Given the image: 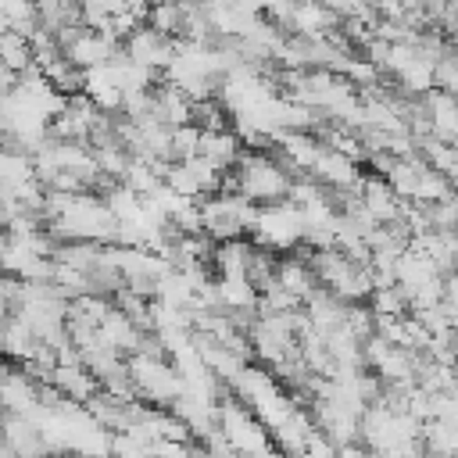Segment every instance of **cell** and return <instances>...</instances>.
Segmentation results:
<instances>
[{
  "mask_svg": "<svg viewBox=\"0 0 458 458\" xmlns=\"http://www.w3.org/2000/svg\"><path fill=\"white\" fill-rule=\"evenodd\" d=\"M290 179L293 175L276 161V154L243 150L240 161L233 165V172L222 175V190L225 193H243L254 204H276V200H286Z\"/></svg>",
  "mask_w": 458,
  "mask_h": 458,
  "instance_id": "cell-1",
  "label": "cell"
},
{
  "mask_svg": "<svg viewBox=\"0 0 458 458\" xmlns=\"http://www.w3.org/2000/svg\"><path fill=\"white\" fill-rule=\"evenodd\" d=\"M129 379L140 401L157 404V408H172V401L186 390L182 372L175 369V361H168V354H129Z\"/></svg>",
  "mask_w": 458,
  "mask_h": 458,
  "instance_id": "cell-2",
  "label": "cell"
},
{
  "mask_svg": "<svg viewBox=\"0 0 458 458\" xmlns=\"http://www.w3.org/2000/svg\"><path fill=\"white\" fill-rule=\"evenodd\" d=\"M254 215H258V204L247 200L243 193L218 190V193L200 197V233H208L215 243L236 240V236L250 233Z\"/></svg>",
  "mask_w": 458,
  "mask_h": 458,
  "instance_id": "cell-3",
  "label": "cell"
},
{
  "mask_svg": "<svg viewBox=\"0 0 458 458\" xmlns=\"http://www.w3.org/2000/svg\"><path fill=\"white\" fill-rule=\"evenodd\" d=\"M250 236L258 247L276 250V254H290L304 243V215L297 204L290 200H276V204H258Z\"/></svg>",
  "mask_w": 458,
  "mask_h": 458,
  "instance_id": "cell-4",
  "label": "cell"
},
{
  "mask_svg": "<svg viewBox=\"0 0 458 458\" xmlns=\"http://www.w3.org/2000/svg\"><path fill=\"white\" fill-rule=\"evenodd\" d=\"M64 57L75 64V68H97V64H107L111 57L122 54V39L104 32V29H89V25H79L64 43H61Z\"/></svg>",
  "mask_w": 458,
  "mask_h": 458,
  "instance_id": "cell-5",
  "label": "cell"
},
{
  "mask_svg": "<svg viewBox=\"0 0 458 458\" xmlns=\"http://www.w3.org/2000/svg\"><path fill=\"white\" fill-rule=\"evenodd\" d=\"M122 50H125V57H132L136 64H143V68H150L154 75H161V72L172 64V57H175V39L165 36V32H157V29H150L147 21H140V25L122 39Z\"/></svg>",
  "mask_w": 458,
  "mask_h": 458,
  "instance_id": "cell-6",
  "label": "cell"
},
{
  "mask_svg": "<svg viewBox=\"0 0 458 458\" xmlns=\"http://www.w3.org/2000/svg\"><path fill=\"white\" fill-rule=\"evenodd\" d=\"M318 186H326L329 193H340V190H358L361 186V172H358V161L333 150V147H322V154L315 157L311 172H308Z\"/></svg>",
  "mask_w": 458,
  "mask_h": 458,
  "instance_id": "cell-7",
  "label": "cell"
},
{
  "mask_svg": "<svg viewBox=\"0 0 458 458\" xmlns=\"http://www.w3.org/2000/svg\"><path fill=\"white\" fill-rule=\"evenodd\" d=\"M318 154H322V143L315 132H297V129L276 132V161L290 175H308Z\"/></svg>",
  "mask_w": 458,
  "mask_h": 458,
  "instance_id": "cell-8",
  "label": "cell"
},
{
  "mask_svg": "<svg viewBox=\"0 0 458 458\" xmlns=\"http://www.w3.org/2000/svg\"><path fill=\"white\" fill-rule=\"evenodd\" d=\"M283 32H290V36H333V32H340V18L326 7V0H297Z\"/></svg>",
  "mask_w": 458,
  "mask_h": 458,
  "instance_id": "cell-9",
  "label": "cell"
},
{
  "mask_svg": "<svg viewBox=\"0 0 458 458\" xmlns=\"http://www.w3.org/2000/svg\"><path fill=\"white\" fill-rule=\"evenodd\" d=\"M50 386H54L61 397L75 401V404H86V401L100 390L97 376H93L82 361H57L54 372H50Z\"/></svg>",
  "mask_w": 458,
  "mask_h": 458,
  "instance_id": "cell-10",
  "label": "cell"
},
{
  "mask_svg": "<svg viewBox=\"0 0 458 458\" xmlns=\"http://www.w3.org/2000/svg\"><path fill=\"white\" fill-rule=\"evenodd\" d=\"M422 107L429 118V132L437 140L458 147V97H451L444 89H429V93H422Z\"/></svg>",
  "mask_w": 458,
  "mask_h": 458,
  "instance_id": "cell-11",
  "label": "cell"
},
{
  "mask_svg": "<svg viewBox=\"0 0 458 458\" xmlns=\"http://www.w3.org/2000/svg\"><path fill=\"white\" fill-rule=\"evenodd\" d=\"M100 336H104V344L107 347H114L122 358H129V354H136L140 351V344H143V333L147 329H140L125 311H118L114 304L104 311V318H100Z\"/></svg>",
  "mask_w": 458,
  "mask_h": 458,
  "instance_id": "cell-12",
  "label": "cell"
},
{
  "mask_svg": "<svg viewBox=\"0 0 458 458\" xmlns=\"http://www.w3.org/2000/svg\"><path fill=\"white\" fill-rule=\"evenodd\" d=\"M361 208L383 225V222H397L404 200L390 190V182L383 175H361Z\"/></svg>",
  "mask_w": 458,
  "mask_h": 458,
  "instance_id": "cell-13",
  "label": "cell"
},
{
  "mask_svg": "<svg viewBox=\"0 0 458 458\" xmlns=\"http://www.w3.org/2000/svg\"><path fill=\"white\" fill-rule=\"evenodd\" d=\"M204 161H211L218 172H229L236 161H240V154H243V143H240V136L233 132V129H200V150H197Z\"/></svg>",
  "mask_w": 458,
  "mask_h": 458,
  "instance_id": "cell-14",
  "label": "cell"
},
{
  "mask_svg": "<svg viewBox=\"0 0 458 458\" xmlns=\"http://www.w3.org/2000/svg\"><path fill=\"white\" fill-rule=\"evenodd\" d=\"M276 279L279 286H286L301 304L318 290V279L311 272V261L308 254H290V258H279V268H276Z\"/></svg>",
  "mask_w": 458,
  "mask_h": 458,
  "instance_id": "cell-15",
  "label": "cell"
},
{
  "mask_svg": "<svg viewBox=\"0 0 458 458\" xmlns=\"http://www.w3.org/2000/svg\"><path fill=\"white\" fill-rule=\"evenodd\" d=\"M0 61L11 68V72H29L36 68L32 61V39L25 32H14V29H0Z\"/></svg>",
  "mask_w": 458,
  "mask_h": 458,
  "instance_id": "cell-16",
  "label": "cell"
},
{
  "mask_svg": "<svg viewBox=\"0 0 458 458\" xmlns=\"http://www.w3.org/2000/svg\"><path fill=\"white\" fill-rule=\"evenodd\" d=\"M182 21H186L182 4H175V0H150V7H147V25L150 29L179 39L182 36Z\"/></svg>",
  "mask_w": 458,
  "mask_h": 458,
  "instance_id": "cell-17",
  "label": "cell"
},
{
  "mask_svg": "<svg viewBox=\"0 0 458 458\" xmlns=\"http://www.w3.org/2000/svg\"><path fill=\"white\" fill-rule=\"evenodd\" d=\"M369 311H372V318H397V315H408V297H404V290L394 283V286H372V293H369Z\"/></svg>",
  "mask_w": 458,
  "mask_h": 458,
  "instance_id": "cell-18",
  "label": "cell"
},
{
  "mask_svg": "<svg viewBox=\"0 0 458 458\" xmlns=\"http://www.w3.org/2000/svg\"><path fill=\"white\" fill-rule=\"evenodd\" d=\"M79 11H82V25L107 32V25L118 14H129V0H79Z\"/></svg>",
  "mask_w": 458,
  "mask_h": 458,
  "instance_id": "cell-19",
  "label": "cell"
},
{
  "mask_svg": "<svg viewBox=\"0 0 458 458\" xmlns=\"http://www.w3.org/2000/svg\"><path fill=\"white\" fill-rule=\"evenodd\" d=\"M426 218H429V229H458V190L426 204Z\"/></svg>",
  "mask_w": 458,
  "mask_h": 458,
  "instance_id": "cell-20",
  "label": "cell"
},
{
  "mask_svg": "<svg viewBox=\"0 0 458 458\" xmlns=\"http://www.w3.org/2000/svg\"><path fill=\"white\" fill-rule=\"evenodd\" d=\"M197 150H200V129H197L193 122L175 125V129H172V161L197 157Z\"/></svg>",
  "mask_w": 458,
  "mask_h": 458,
  "instance_id": "cell-21",
  "label": "cell"
},
{
  "mask_svg": "<svg viewBox=\"0 0 458 458\" xmlns=\"http://www.w3.org/2000/svg\"><path fill=\"white\" fill-rule=\"evenodd\" d=\"M225 4H233V7H240L247 14H261V0H225Z\"/></svg>",
  "mask_w": 458,
  "mask_h": 458,
  "instance_id": "cell-22",
  "label": "cell"
},
{
  "mask_svg": "<svg viewBox=\"0 0 458 458\" xmlns=\"http://www.w3.org/2000/svg\"><path fill=\"white\" fill-rule=\"evenodd\" d=\"M351 4H354V7H372L376 0H351Z\"/></svg>",
  "mask_w": 458,
  "mask_h": 458,
  "instance_id": "cell-23",
  "label": "cell"
},
{
  "mask_svg": "<svg viewBox=\"0 0 458 458\" xmlns=\"http://www.w3.org/2000/svg\"><path fill=\"white\" fill-rule=\"evenodd\" d=\"M0 150H4V147H0Z\"/></svg>",
  "mask_w": 458,
  "mask_h": 458,
  "instance_id": "cell-24",
  "label": "cell"
}]
</instances>
